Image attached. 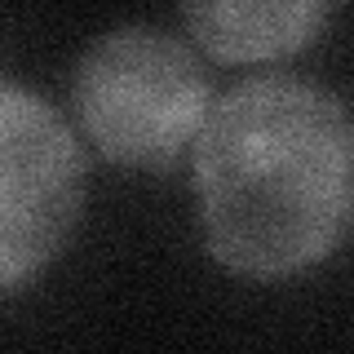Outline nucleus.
I'll list each match as a JSON object with an SVG mask.
<instances>
[{
	"mask_svg": "<svg viewBox=\"0 0 354 354\" xmlns=\"http://www.w3.org/2000/svg\"><path fill=\"white\" fill-rule=\"evenodd\" d=\"M191 182L217 266L257 283L306 274L354 230V115L310 80H243L208 106Z\"/></svg>",
	"mask_w": 354,
	"mask_h": 354,
	"instance_id": "f257e3e1",
	"label": "nucleus"
},
{
	"mask_svg": "<svg viewBox=\"0 0 354 354\" xmlns=\"http://www.w3.org/2000/svg\"><path fill=\"white\" fill-rule=\"evenodd\" d=\"M208 106L204 62L164 27L106 31L71 75L75 129L120 169H169L191 155Z\"/></svg>",
	"mask_w": 354,
	"mask_h": 354,
	"instance_id": "f03ea898",
	"label": "nucleus"
},
{
	"mask_svg": "<svg viewBox=\"0 0 354 354\" xmlns=\"http://www.w3.org/2000/svg\"><path fill=\"white\" fill-rule=\"evenodd\" d=\"M84 208V151L44 97L0 84V297L62 252Z\"/></svg>",
	"mask_w": 354,
	"mask_h": 354,
	"instance_id": "7ed1b4c3",
	"label": "nucleus"
},
{
	"mask_svg": "<svg viewBox=\"0 0 354 354\" xmlns=\"http://www.w3.org/2000/svg\"><path fill=\"white\" fill-rule=\"evenodd\" d=\"M337 0H182L191 40L217 62H283L324 36Z\"/></svg>",
	"mask_w": 354,
	"mask_h": 354,
	"instance_id": "20e7f679",
	"label": "nucleus"
}]
</instances>
